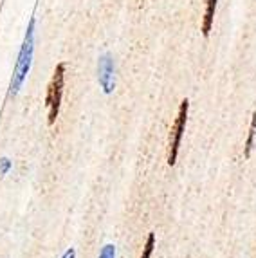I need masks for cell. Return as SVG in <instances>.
<instances>
[{"label": "cell", "mask_w": 256, "mask_h": 258, "mask_svg": "<svg viewBox=\"0 0 256 258\" xmlns=\"http://www.w3.org/2000/svg\"><path fill=\"white\" fill-rule=\"evenodd\" d=\"M34 26H36V20L31 18L26 31V38H24L20 52H18V60L17 65H15L13 78H11V83H9V94L11 96L18 94V91L22 89V85H24L27 74L31 71V63H33V54H34Z\"/></svg>", "instance_id": "obj_1"}, {"label": "cell", "mask_w": 256, "mask_h": 258, "mask_svg": "<svg viewBox=\"0 0 256 258\" xmlns=\"http://www.w3.org/2000/svg\"><path fill=\"white\" fill-rule=\"evenodd\" d=\"M63 85H65V63L56 65L54 74L51 78V83L47 87L45 94V107H47V123L54 125L56 117L60 114L61 98H63Z\"/></svg>", "instance_id": "obj_2"}, {"label": "cell", "mask_w": 256, "mask_h": 258, "mask_svg": "<svg viewBox=\"0 0 256 258\" xmlns=\"http://www.w3.org/2000/svg\"><path fill=\"white\" fill-rule=\"evenodd\" d=\"M188 110H189V101L182 99L179 105V112L173 121L170 132V141H168V164L173 166L177 163V155H179L180 141H182V134L186 130V121H188Z\"/></svg>", "instance_id": "obj_3"}, {"label": "cell", "mask_w": 256, "mask_h": 258, "mask_svg": "<svg viewBox=\"0 0 256 258\" xmlns=\"http://www.w3.org/2000/svg\"><path fill=\"white\" fill-rule=\"evenodd\" d=\"M98 80L105 94H112L115 87V76H114V60L110 54L99 56L98 61Z\"/></svg>", "instance_id": "obj_4"}, {"label": "cell", "mask_w": 256, "mask_h": 258, "mask_svg": "<svg viewBox=\"0 0 256 258\" xmlns=\"http://www.w3.org/2000/svg\"><path fill=\"white\" fill-rule=\"evenodd\" d=\"M215 9H217V0H208V4H206L204 22H202V35H204V36L209 35V31H211V26H213Z\"/></svg>", "instance_id": "obj_5"}, {"label": "cell", "mask_w": 256, "mask_h": 258, "mask_svg": "<svg viewBox=\"0 0 256 258\" xmlns=\"http://www.w3.org/2000/svg\"><path fill=\"white\" fill-rule=\"evenodd\" d=\"M254 136H256V112L252 114L251 126H249V136H247V141H245V152H243L245 157L251 155V150H252V147H254Z\"/></svg>", "instance_id": "obj_6"}, {"label": "cell", "mask_w": 256, "mask_h": 258, "mask_svg": "<svg viewBox=\"0 0 256 258\" xmlns=\"http://www.w3.org/2000/svg\"><path fill=\"white\" fill-rule=\"evenodd\" d=\"M154 247H155V235L154 233H148V238H146V244H145V247H143L141 258H152Z\"/></svg>", "instance_id": "obj_7"}, {"label": "cell", "mask_w": 256, "mask_h": 258, "mask_svg": "<svg viewBox=\"0 0 256 258\" xmlns=\"http://www.w3.org/2000/svg\"><path fill=\"white\" fill-rule=\"evenodd\" d=\"M98 258H115V245L114 244H105L99 251Z\"/></svg>", "instance_id": "obj_8"}, {"label": "cell", "mask_w": 256, "mask_h": 258, "mask_svg": "<svg viewBox=\"0 0 256 258\" xmlns=\"http://www.w3.org/2000/svg\"><path fill=\"white\" fill-rule=\"evenodd\" d=\"M11 166H13V163H11L8 157H2V159H0V175H8Z\"/></svg>", "instance_id": "obj_9"}, {"label": "cell", "mask_w": 256, "mask_h": 258, "mask_svg": "<svg viewBox=\"0 0 256 258\" xmlns=\"http://www.w3.org/2000/svg\"><path fill=\"white\" fill-rule=\"evenodd\" d=\"M61 258H76V249H74V247H69V249L61 254Z\"/></svg>", "instance_id": "obj_10"}]
</instances>
